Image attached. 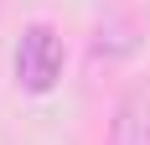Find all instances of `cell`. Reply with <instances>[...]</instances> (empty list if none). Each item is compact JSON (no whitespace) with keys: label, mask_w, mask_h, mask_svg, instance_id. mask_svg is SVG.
Instances as JSON below:
<instances>
[{"label":"cell","mask_w":150,"mask_h":145,"mask_svg":"<svg viewBox=\"0 0 150 145\" xmlns=\"http://www.w3.org/2000/svg\"><path fill=\"white\" fill-rule=\"evenodd\" d=\"M62 68H67V52H62L57 26L52 21H26L21 42H16V83L26 93H52L62 83Z\"/></svg>","instance_id":"1"},{"label":"cell","mask_w":150,"mask_h":145,"mask_svg":"<svg viewBox=\"0 0 150 145\" xmlns=\"http://www.w3.org/2000/svg\"><path fill=\"white\" fill-rule=\"evenodd\" d=\"M109 145H150V99L129 93L109 119Z\"/></svg>","instance_id":"2"},{"label":"cell","mask_w":150,"mask_h":145,"mask_svg":"<svg viewBox=\"0 0 150 145\" xmlns=\"http://www.w3.org/2000/svg\"><path fill=\"white\" fill-rule=\"evenodd\" d=\"M0 11H5V0H0Z\"/></svg>","instance_id":"3"}]
</instances>
